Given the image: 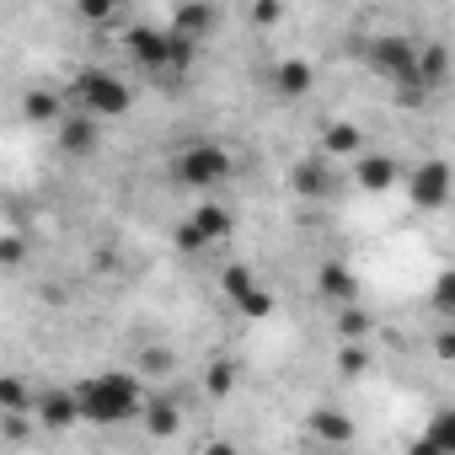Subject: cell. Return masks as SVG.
<instances>
[{"mask_svg": "<svg viewBox=\"0 0 455 455\" xmlns=\"http://www.w3.org/2000/svg\"><path fill=\"white\" fill-rule=\"evenodd\" d=\"M306 428H311L322 444H348V439H354V418H348L343 407H311Z\"/></svg>", "mask_w": 455, "mask_h": 455, "instance_id": "cell-18", "label": "cell"}, {"mask_svg": "<svg viewBox=\"0 0 455 455\" xmlns=\"http://www.w3.org/2000/svg\"><path fill=\"white\" fill-rule=\"evenodd\" d=\"M418 38H407V33H375V38H364V65H370V76H380L386 86H396V92H423L418 86Z\"/></svg>", "mask_w": 455, "mask_h": 455, "instance_id": "cell-3", "label": "cell"}, {"mask_svg": "<svg viewBox=\"0 0 455 455\" xmlns=\"http://www.w3.org/2000/svg\"><path fill=\"white\" fill-rule=\"evenodd\" d=\"M22 113H28L33 124H49V129H60V124H65L60 97H54V92H28V97H22Z\"/></svg>", "mask_w": 455, "mask_h": 455, "instance_id": "cell-20", "label": "cell"}, {"mask_svg": "<svg viewBox=\"0 0 455 455\" xmlns=\"http://www.w3.org/2000/svg\"><path fill=\"white\" fill-rule=\"evenodd\" d=\"M214 28H220V12L209 6V0H182V6H172V38L198 49Z\"/></svg>", "mask_w": 455, "mask_h": 455, "instance_id": "cell-10", "label": "cell"}, {"mask_svg": "<svg viewBox=\"0 0 455 455\" xmlns=\"http://www.w3.org/2000/svg\"><path fill=\"white\" fill-rule=\"evenodd\" d=\"M33 418L49 428V434H65L81 423V402H76V386H44L38 402H33Z\"/></svg>", "mask_w": 455, "mask_h": 455, "instance_id": "cell-9", "label": "cell"}, {"mask_svg": "<svg viewBox=\"0 0 455 455\" xmlns=\"http://www.w3.org/2000/svg\"><path fill=\"white\" fill-rule=\"evenodd\" d=\"M124 49H129V60L145 70V76H161V81H182L188 76V65H193V44H182V38H172V28H145V22H134L129 33H124Z\"/></svg>", "mask_w": 455, "mask_h": 455, "instance_id": "cell-2", "label": "cell"}, {"mask_svg": "<svg viewBox=\"0 0 455 455\" xmlns=\"http://www.w3.org/2000/svg\"><path fill=\"white\" fill-rule=\"evenodd\" d=\"M204 386H209L214 396H231V391H236V364H225V359L209 364V370H204Z\"/></svg>", "mask_w": 455, "mask_h": 455, "instance_id": "cell-25", "label": "cell"}, {"mask_svg": "<svg viewBox=\"0 0 455 455\" xmlns=\"http://www.w3.org/2000/svg\"><path fill=\"white\" fill-rule=\"evenodd\" d=\"M156 439H172L177 428H182V407L172 402V391H150V402H145V418H140Z\"/></svg>", "mask_w": 455, "mask_h": 455, "instance_id": "cell-17", "label": "cell"}, {"mask_svg": "<svg viewBox=\"0 0 455 455\" xmlns=\"http://www.w3.org/2000/svg\"><path fill=\"white\" fill-rule=\"evenodd\" d=\"M434 354H439V359H444V364L455 370V327H444V332L434 338Z\"/></svg>", "mask_w": 455, "mask_h": 455, "instance_id": "cell-30", "label": "cell"}, {"mask_svg": "<svg viewBox=\"0 0 455 455\" xmlns=\"http://www.w3.org/2000/svg\"><path fill=\"white\" fill-rule=\"evenodd\" d=\"M444 81H450V49H444V44H423V49H418V86L434 92V86H444Z\"/></svg>", "mask_w": 455, "mask_h": 455, "instance_id": "cell-19", "label": "cell"}, {"mask_svg": "<svg viewBox=\"0 0 455 455\" xmlns=\"http://www.w3.org/2000/svg\"><path fill=\"white\" fill-rule=\"evenodd\" d=\"M76 402H81V423L92 428H118L129 418H145V380L134 370H102V375H86L76 380Z\"/></svg>", "mask_w": 455, "mask_h": 455, "instance_id": "cell-1", "label": "cell"}, {"mask_svg": "<svg viewBox=\"0 0 455 455\" xmlns=\"http://www.w3.org/2000/svg\"><path fill=\"white\" fill-rule=\"evenodd\" d=\"M396 177H402V161L386 156V150H364V156L354 161V182H359L364 193H391Z\"/></svg>", "mask_w": 455, "mask_h": 455, "instance_id": "cell-13", "label": "cell"}, {"mask_svg": "<svg viewBox=\"0 0 455 455\" xmlns=\"http://www.w3.org/2000/svg\"><path fill=\"white\" fill-rule=\"evenodd\" d=\"M322 156L327 161H359L364 156V129L359 124H348V118H338V124H327V134H322Z\"/></svg>", "mask_w": 455, "mask_h": 455, "instance_id": "cell-16", "label": "cell"}, {"mask_svg": "<svg viewBox=\"0 0 455 455\" xmlns=\"http://www.w3.org/2000/svg\"><path fill=\"white\" fill-rule=\"evenodd\" d=\"M311 86H316V65H311V60L290 54V60H279V65H274V92H279V97H290V102H295V97H306Z\"/></svg>", "mask_w": 455, "mask_h": 455, "instance_id": "cell-14", "label": "cell"}, {"mask_svg": "<svg viewBox=\"0 0 455 455\" xmlns=\"http://www.w3.org/2000/svg\"><path fill=\"white\" fill-rule=\"evenodd\" d=\"M54 140H60L65 156H92V150H97V118H86V113H65V124L54 129Z\"/></svg>", "mask_w": 455, "mask_h": 455, "instance_id": "cell-15", "label": "cell"}, {"mask_svg": "<svg viewBox=\"0 0 455 455\" xmlns=\"http://www.w3.org/2000/svg\"><path fill=\"white\" fill-rule=\"evenodd\" d=\"M204 455H242V450H236L231 439H209V444H204Z\"/></svg>", "mask_w": 455, "mask_h": 455, "instance_id": "cell-31", "label": "cell"}, {"mask_svg": "<svg viewBox=\"0 0 455 455\" xmlns=\"http://www.w3.org/2000/svg\"><path fill=\"white\" fill-rule=\"evenodd\" d=\"M407 193H412V204L418 209H444L450 204V193H455V166L450 161H439V156H428L423 166H412V177H407Z\"/></svg>", "mask_w": 455, "mask_h": 455, "instance_id": "cell-8", "label": "cell"}, {"mask_svg": "<svg viewBox=\"0 0 455 455\" xmlns=\"http://www.w3.org/2000/svg\"><path fill=\"white\" fill-rule=\"evenodd\" d=\"M247 17H252V28H274V22L284 17V6H274V0H268V6H252Z\"/></svg>", "mask_w": 455, "mask_h": 455, "instance_id": "cell-29", "label": "cell"}, {"mask_svg": "<svg viewBox=\"0 0 455 455\" xmlns=\"http://www.w3.org/2000/svg\"><path fill=\"white\" fill-rule=\"evenodd\" d=\"M332 182H338V177H332V161H327V156H300L295 172H290V188H295L306 204H322V198L332 193Z\"/></svg>", "mask_w": 455, "mask_h": 455, "instance_id": "cell-11", "label": "cell"}, {"mask_svg": "<svg viewBox=\"0 0 455 455\" xmlns=\"http://www.w3.org/2000/svg\"><path fill=\"white\" fill-rule=\"evenodd\" d=\"M22 252H28V247H22V236H17V231L0 236V263H6V268H17V263H22Z\"/></svg>", "mask_w": 455, "mask_h": 455, "instance_id": "cell-27", "label": "cell"}, {"mask_svg": "<svg viewBox=\"0 0 455 455\" xmlns=\"http://www.w3.org/2000/svg\"><path fill=\"white\" fill-rule=\"evenodd\" d=\"M428 306H434L439 316H450V327H455V268H444V274L428 284Z\"/></svg>", "mask_w": 455, "mask_h": 455, "instance_id": "cell-22", "label": "cell"}, {"mask_svg": "<svg viewBox=\"0 0 455 455\" xmlns=\"http://www.w3.org/2000/svg\"><path fill=\"white\" fill-rule=\"evenodd\" d=\"M423 439H428L439 455H455V407L434 412V418H428V428H423Z\"/></svg>", "mask_w": 455, "mask_h": 455, "instance_id": "cell-21", "label": "cell"}, {"mask_svg": "<svg viewBox=\"0 0 455 455\" xmlns=\"http://www.w3.org/2000/svg\"><path fill=\"white\" fill-rule=\"evenodd\" d=\"M220 290H225V300H231L242 316H252V322H263L268 311H274V295H268V284L247 268V263H231L220 274Z\"/></svg>", "mask_w": 455, "mask_h": 455, "instance_id": "cell-7", "label": "cell"}, {"mask_svg": "<svg viewBox=\"0 0 455 455\" xmlns=\"http://www.w3.org/2000/svg\"><path fill=\"white\" fill-rule=\"evenodd\" d=\"M0 402H6V412H28L38 402V391H28L22 375H6V380H0Z\"/></svg>", "mask_w": 455, "mask_h": 455, "instance_id": "cell-23", "label": "cell"}, {"mask_svg": "<svg viewBox=\"0 0 455 455\" xmlns=\"http://www.w3.org/2000/svg\"><path fill=\"white\" fill-rule=\"evenodd\" d=\"M364 364H370L364 343H343V348H338V370H343V375H364Z\"/></svg>", "mask_w": 455, "mask_h": 455, "instance_id": "cell-26", "label": "cell"}, {"mask_svg": "<svg viewBox=\"0 0 455 455\" xmlns=\"http://www.w3.org/2000/svg\"><path fill=\"white\" fill-rule=\"evenodd\" d=\"M70 97L81 102V113L86 118H124L129 108H134V86L118 76V70H108V65H86V70H76V81H70Z\"/></svg>", "mask_w": 455, "mask_h": 455, "instance_id": "cell-4", "label": "cell"}, {"mask_svg": "<svg viewBox=\"0 0 455 455\" xmlns=\"http://www.w3.org/2000/svg\"><path fill=\"white\" fill-rule=\"evenodd\" d=\"M316 295L327 300V306H354L359 300V279H354V268L343 263V258H327L322 268H316Z\"/></svg>", "mask_w": 455, "mask_h": 455, "instance_id": "cell-12", "label": "cell"}, {"mask_svg": "<svg viewBox=\"0 0 455 455\" xmlns=\"http://www.w3.org/2000/svg\"><path fill=\"white\" fill-rule=\"evenodd\" d=\"M407 455H439V450H434V444H428V439H423V434H418V439H412V450H407Z\"/></svg>", "mask_w": 455, "mask_h": 455, "instance_id": "cell-32", "label": "cell"}, {"mask_svg": "<svg viewBox=\"0 0 455 455\" xmlns=\"http://www.w3.org/2000/svg\"><path fill=\"white\" fill-rule=\"evenodd\" d=\"M338 338H343V343H364V338H370V316H364L359 306H343V311H338Z\"/></svg>", "mask_w": 455, "mask_h": 455, "instance_id": "cell-24", "label": "cell"}, {"mask_svg": "<svg viewBox=\"0 0 455 455\" xmlns=\"http://www.w3.org/2000/svg\"><path fill=\"white\" fill-rule=\"evenodd\" d=\"M225 177H231V150H225V145H214V140H188V145L172 150V182L209 193V188H220Z\"/></svg>", "mask_w": 455, "mask_h": 455, "instance_id": "cell-5", "label": "cell"}, {"mask_svg": "<svg viewBox=\"0 0 455 455\" xmlns=\"http://www.w3.org/2000/svg\"><path fill=\"white\" fill-rule=\"evenodd\" d=\"M231 231H236V220H231L225 204H193L188 220H182V231H177V247L182 252H209L220 242H231Z\"/></svg>", "mask_w": 455, "mask_h": 455, "instance_id": "cell-6", "label": "cell"}, {"mask_svg": "<svg viewBox=\"0 0 455 455\" xmlns=\"http://www.w3.org/2000/svg\"><path fill=\"white\" fill-rule=\"evenodd\" d=\"M76 17H81V22H108V17H113V6H108V0H81Z\"/></svg>", "mask_w": 455, "mask_h": 455, "instance_id": "cell-28", "label": "cell"}]
</instances>
